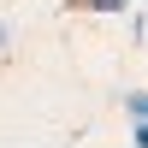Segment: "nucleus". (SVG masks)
Returning <instances> with one entry per match:
<instances>
[{"mask_svg": "<svg viewBox=\"0 0 148 148\" xmlns=\"http://www.w3.org/2000/svg\"><path fill=\"white\" fill-rule=\"evenodd\" d=\"M130 119H142V125H148V95H130Z\"/></svg>", "mask_w": 148, "mask_h": 148, "instance_id": "1", "label": "nucleus"}, {"mask_svg": "<svg viewBox=\"0 0 148 148\" xmlns=\"http://www.w3.org/2000/svg\"><path fill=\"white\" fill-rule=\"evenodd\" d=\"M89 6H101V12H113V6H119V0H89Z\"/></svg>", "mask_w": 148, "mask_h": 148, "instance_id": "2", "label": "nucleus"}, {"mask_svg": "<svg viewBox=\"0 0 148 148\" xmlns=\"http://www.w3.org/2000/svg\"><path fill=\"white\" fill-rule=\"evenodd\" d=\"M136 142H148V125H136Z\"/></svg>", "mask_w": 148, "mask_h": 148, "instance_id": "3", "label": "nucleus"}]
</instances>
